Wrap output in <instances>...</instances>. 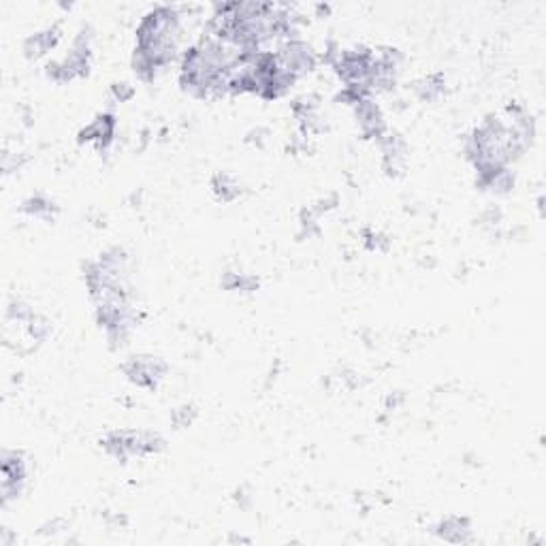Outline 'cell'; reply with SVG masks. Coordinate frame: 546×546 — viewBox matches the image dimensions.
<instances>
[{"label":"cell","mask_w":546,"mask_h":546,"mask_svg":"<svg viewBox=\"0 0 546 546\" xmlns=\"http://www.w3.org/2000/svg\"><path fill=\"white\" fill-rule=\"evenodd\" d=\"M124 372L130 382L143 388H156L165 372H167V363H163L156 357H134L128 363H124Z\"/></svg>","instance_id":"6da1fadb"},{"label":"cell","mask_w":546,"mask_h":546,"mask_svg":"<svg viewBox=\"0 0 546 546\" xmlns=\"http://www.w3.org/2000/svg\"><path fill=\"white\" fill-rule=\"evenodd\" d=\"M115 134V118L111 113L99 115L88 128L80 132V141H92L99 150H107Z\"/></svg>","instance_id":"7a4b0ae2"},{"label":"cell","mask_w":546,"mask_h":546,"mask_svg":"<svg viewBox=\"0 0 546 546\" xmlns=\"http://www.w3.org/2000/svg\"><path fill=\"white\" fill-rule=\"evenodd\" d=\"M58 38H60V28H58V26L47 28V30H43V32L32 34V36L28 38V41H26V45H24L26 56H28V58H38L41 54L49 51L51 47H56Z\"/></svg>","instance_id":"3957f363"},{"label":"cell","mask_w":546,"mask_h":546,"mask_svg":"<svg viewBox=\"0 0 546 546\" xmlns=\"http://www.w3.org/2000/svg\"><path fill=\"white\" fill-rule=\"evenodd\" d=\"M436 534L448 542H467L470 540V521L467 519H459V517H451L440 523V527L436 530Z\"/></svg>","instance_id":"277c9868"},{"label":"cell","mask_w":546,"mask_h":546,"mask_svg":"<svg viewBox=\"0 0 546 546\" xmlns=\"http://www.w3.org/2000/svg\"><path fill=\"white\" fill-rule=\"evenodd\" d=\"M211 188H213V192H216V197L220 201H224V203H228V201L239 197V186H237V182L233 180L230 175H226V173H218L216 178H213V182H211Z\"/></svg>","instance_id":"5b68a950"},{"label":"cell","mask_w":546,"mask_h":546,"mask_svg":"<svg viewBox=\"0 0 546 546\" xmlns=\"http://www.w3.org/2000/svg\"><path fill=\"white\" fill-rule=\"evenodd\" d=\"M54 209H56L54 203L43 199V197H32L22 205V211L30 213V216H36V218H49Z\"/></svg>","instance_id":"8992f818"},{"label":"cell","mask_w":546,"mask_h":546,"mask_svg":"<svg viewBox=\"0 0 546 546\" xmlns=\"http://www.w3.org/2000/svg\"><path fill=\"white\" fill-rule=\"evenodd\" d=\"M442 90H444V82H442L440 75L429 77V80H425V82H420L416 86V92H418V96H420L423 101H434V99H438V96L442 94Z\"/></svg>","instance_id":"52a82bcc"},{"label":"cell","mask_w":546,"mask_h":546,"mask_svg":"<svg viewBox=\"0 0 546 546\" xmlns=\"http://www.w3.org/2000/svg\"><path fill=\"white\" fill-rule=\"evenodd\" d=\"M192 416H194V410L190 405H184V407L175 410V412H173V423L178 427H186V425H190Z\"/></svg>","instance_id":"ba28073f"},{"label":"cell","mask_w":546,"mask_h":546,"mask_svg":"<svg viewBox=\"0 0 546 546\" xmlns=\"http://www.w3.org/2000/svg\"><path fill=\"white\" fill-rule=\"evenodd\" d=\"M111 92H113L115 99H118V101L122 103V101H128L130 96L134 94V88H132L130 84L122 82V84H113V86H111Z\"/></svg>","instance_id":"9c48e42d"}]
</instances>
